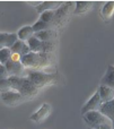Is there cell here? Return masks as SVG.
I'll return each mask as SVG.
<instances>
[{
	"label": "cell",
	"instance_id": "obj_1",
	"mask_svg": "<svg viewBox=\"0 0 114 129\" xmlns=\"http://www.w3.org/2000/svg\"><path fill=\"white\" fill-rule=\"evenodd\" d=\"M20 62L23 66L28 70H38L49 68L53 64V57L51 53H36V52H29L28 54L22 57Z\"/></svg>",
	"mask_w": 114,
	"mask_h": 129
},
{
	"label": "cell",
	"instance_id": "obj_2",
	"mask_svg": "<svg viewBox=\"0 0 114 129\" xmlns=\"http://www.w3.org/2000/svg\"><path fill=\"white\" fill-rule=\"evenodd\" d=\"M11 88L22 94L26 100L34 99L38 94V88H36L33 83L27 77H9Z\"/></svg>",
	"mask_w": 114,
	"mask_h": 129
},
{
	"label": "cell",
	"instance_id": "obj_3",
	"mask_svg": "<svg viewBox=\"0 0 114 129\" xmlns=\"http://www.w3.org/2000/svg\"><path fill=\"white\" fill-rule=\"evenodd\" d=\"M75 5L76 2L68 1L62 2L60 7L54 11V17L52 20V26L53 27H61L69 20L71 14L75 11Z\"/></svg>",
	"mask_w": 114,
	"mask_h": 129
},
{
	"label": "cell",
	"instance_id": "obj_4",
	"mask_svg": "<svg viewBox=\"0 0 114 129\" xmlns=\"http://www.w3.org/2000/svg\"><path fill=\"white\" fill-rule=\"evenodd\" d=\"M27 78L33 83V85L36 88H43V87L51 85L55 83L56 75L55 74H46L38 70H28L27 71Z\"/></svg>",
	"mask_w": 114,
	"mask_h": 129
},
{
	"label": "cell",
	"instance_id": "obj_5",
	"mask_svg": "<svg viewBox=\"0 0 114 129\" xmlns=\"http://www.w3.org/2000/svg\"><path fill=\"white\" fill-rule=\"evenodd\" d=\"M83 119L90 129H96L97 127L104 125V123L110 122V120L105 116H103L99 111H90L87 113H84Z\"/></svg>",
	"mask_w": 114,
	"mask_h": 129
},
{
	"label": "cell",
	"instance_id": "obj_6",
	"mask_svg": "<svg viewBox=\"0 0 114 129\" xmlns=\"http://www.w3.org/2000/svg\"><path fill=\"white\" fill-rule=\"evenodd\" d=\"M0 99L1 101L8 107H17V105L22 104L26 101V99L19 94L16 91H9L6 92V93H0Z\"/></svg>",
	"mask_w": 114,
	"mask_h": 129
},
{
	"label": "cell",
	"instance_id": "obj_7",
	"mask_svg": "<svg viewBox=\"0 0 114 129\" xmlns=\"http://www.w3.org/2000/svg\"><path fill=\"white\" fill-rule=\"evenodd\" d=\"M5 67L8 71L9 77H26L27 76V69L23 66L20 61L10 60L5 64Z\"/></svg>",
	"mask_w": 114,
	"mask_h": 129
},
{
	"label": "cell",
	"instance_id": "obj_8",
	"mask_svg": "<svg viewBox=\"0 0 114 129\" xmlns=\"http://www.w3.org/2000/svg\"><path fill=\"white\" fill-rule=\"evenodd\" d=\"M51 111H52L51 104H50V103H43L42 107H41L36 112H34V113L29 117V119L36 123H42L50 117Z\"/></svg>",
	"mask_w": 114,
	"mask_h": 129
},
{
	"label": "cell",
	"instance_id": "obj_9",
	"mask_svg": "<svg viewBox=\"0 0 114 129\" xmlns=\"http://www.w3.org/2000/svg\"><path fill=\"white\" fill-rule=\"evenodd\" d=\"M102 104H103V102H102L101 98H99V94H98V92H96L86 102V104L81 108V114L87 113V112H90V111H98Z\"/></svg>",
	"mask_w": 114,
	"mask_h": 129
},
{
	"label": "cell",
	"instance_id": "obj_10",
	"mask_svg": "<svg viewBox=\"0 0 114 129\" xmlns=\"http://www.w3.org/2000/svg\"><path fill=\"white\" fill-rule=\"evenodd\" d=\"M17 41V33H0V50L10 49Z\"/></svg>",
	"mask_w": 114,
	"mask_h": 129
},
{
	"label": "cell",
	"instance_id": "obj_11",
	"mask_svg": "<svg viewBox=\"0 0 114 129\" xmlns=\"http://www.w3.org/2000/svg\"><path fill=\"white\" fill-rule=\"evenodd\" d=\"M34 36L42 42H56L58 40V32L54 28H49L45 31L38 32V33H34Z\"/></svg>",
	"mask_w": 114,
	"mask_h": 129
},
{
	"label": "cell",
	"instance_id": "obj_12",
	"mask_svg": "<svg viewBox=\"0 0 114 129\" xmlns=\"http://www.w3.org/2000/svg\"><path fill=\"white\" fill-rule=\"evenodd\" d=\"M98 111L111 121V125H114V99L110 102L103 103Z\"/></svg>",
	"mask_w": 114,
	"mask_h": 129
},
{
	"label": "cell",
	"instance_id": "obj_13",
	"mask_svg": "<svg viewBox=\"0 0 114 129\" xmlns=\"http://www.w3.org/2000/svg\"><path fill=\"white\" fill-rule=\"evenodd\" d=\"M10 51H11V53H14V54H18L19 57H24V56H26V54H28L29 52H31V50H29L27 42H23V41L18 40L17 42L10 48Z\"/></svg>",
	"mask_w": 114,
	"mask_h": 129
},
{
	"label": "cell",
	"instance_id": "obj_14",
	"mask_svg": "<svg viewBox=\"0 0 114 129\" xmlns=\"http://www.w3.org/2000/svg\"><path fill=\"white\" fill-rule=\"evenodd\" d=\"M61 5H62L61 1H43V2H41L38 6H36L35 9H36V11L41 15V14H43L44 11H50V10L54 11V10H56Z\"/></svg>",
	"mask_w": 114,
	"mask_h": 129
},
{
	"label": "cell",
	"instance_id": "obj_15",
	"mask_svg": "<svg viewBox=\"0 0 114 129\" xmlns=\"http://www.w3.org/2000/svg\"><path fill=\"white\" fill-rule=\"evenodd\" d=\"M97 92H98L99 98H101L103 103L110 102L114 99V88H112V87L105 86V85H99Z\"/></svg>",
	"mask_w": 114,
	"mask_h": 129
},
{
	"label": "cell",
	"instance_id": "obj_16",
	"mask_svg": "<svg viewBox=\"0 0 114 129\" xmlns=\"http://www.w3.org/2000/svg\"><path fill=\"white\" fill-rule=\"evenodd\" d=\"M99 85H105V86L114 88V66L110 64L107 67L106 73L103 76V78L101 79V84Z\"/></svg>",
	"mask_w": 114,
	"mask_h": 129
},
{
	"label": "cell",
	"instance_id": "obj_17",
	"mask_svg": "<svg viewBox=\"0 0 114 129\" xmlns=\"http://www.w3.org/2000/svg\"><path fill=\"white\" fill-rule=\"evenodd\" d=\"M93 6H94V2L92 1H76L74 13L77 14V15H81V14L89 11Z\"/></svg>",
	"mask_w": 114,
	"mask_h": 129
},
{
	"label": "cell",
	"instance_id": "obj_18",
	"mask_svg": "<svg viewBox=\"0 0 114 129\" xmlns=\"http://www.w3.org/2000/svg\"><path fill=\"white\" fill-rule=\"evenodd\" d=\"M113 14H114V1L105 2V5L101 9V16L107 22V20H110L112 18Z\"/></svg>",
	"mask_w": 114,
	"mask_h": 129
},
{
	"label": "cell",
	"instance_id": "obj_19",
	"mask_svg": "<svg viewBox=\"0 0 114 129\" xmlns=\"http://www.w3.org/2000/svg\"><path fill=\"white\" fill-rule=\"evenodd\" d=\"M17 36H18V40L23 41V42H27L32 36H34V31L32 28V26H24L18 29Z\"/></svg>",
	"mask_w": 114,
	"mask_h": 129
},
{
	"label": "cell",
	"instance_id": "obj_20",
	"mask_svg": "<svg viewBox=\"0 0 114 129\" xmlns=\"http://www.w3.org/2000/svg\"><path fill=\"white\" fill-rule=\"evenodd\" d=\"M27 44H28V48H29V50H31V52H36V53L42 52V41L36 39L35 36H32V38L27 41Z\"/></svg>",
	"mask_w": 114,
	"mask_h": 129
},
{
	"label": "cell",
	"instance_id": "obj_21",
	"mask_svg": "<svg viewBox=\"0 0 114 129\" xmlns=\"http://www.w3.org/2000/svg\"><path fill=\"white\" fill-rule=\"evenodd\" d=\"M32 28H33L34 33H38V32H42V31H45V29L52 28V26L50 24H47V23H45V22H43V20L38 19L37 22H36L35 24L32 26Z\"/></svg>",
	"mask_w": 114,
	"mask_h": 129
},
{
	"label": "cell",
	"instance_id": "obj_22",
	"mask_svg": "<svg viewBox=\"0 0 114 129\" xmlns=\"http://www.w3.org/2000/svg\"><path fill=\"white\" fill-rule=\"evenodd\" d=\"M11 60V51L10 49L0 50V64H6L8 61Z\"/></svg>",
	"mask_w": 114,
	"mask_h": 129
},
{
	"label": "cell",
	"instance_id": "obj_23",
	"mask_svg": "<svg viewBox=\"0 0 114 129\" xmlns=\"http://www.w3.org/2000/svg\"><path fill=\"white\" fill-rule=\"evenodd\" d=\"M54 11L53 10L44 11L43 14L40 15V19L43 20V22H45V23H47V24H50L52 26V20H53V17H54Z\"/></svg>",
	"mask_w": 114,
	"mask_h": 129
},
{
	"label": "cell",
	"instance_id": "obj_24",
	"mask_svg": "<svg viewBox=\"0 0 114 129\" xmlns=\"http://www.w3.org/2000/svg\"><path fill=\"white\" fill-rule=\"evenodd\" d=\"M9 91H13V88H11L10 82H9L8 78L0 80V93H6Z\"/></svg>",
	"mask_w": 114,
	"mask_h": 129
},
{
	"label": "cell",
	"instance_id": "obj_25",
	"mask_svg": "<svg viewBox=\"0 0 114 129\" xmlns=\"http://www.w3.org/2000/svg\"><path fill=\"white\" fill-rule=\"evenodd\" d=\"M7 78H9L8 71H7L6 67H5L4 64H0V80L7 79Z\"/></svg>",
	"mask_w": 114,
	"mask_h": 129
},
{
	"label": "cell",
	"instance_id": "obj_26",
	"mask_svg": "<svg viewBox=\"0 0 114 129\" xmlns=\"http://www.w3.org/2000/svg\"><path fill=\"white\" fill-rule=\"evenodd\" d=\"M96 129H112V125H111L110 122H107V123H104V125L97 127Z\"/></svg>",
	"mask_w": 114,
	"mask_h": 129
},
{
	"label": "cell",
	"instance_id": "obj_27",
	"mask_svg": "<svg viewBox=\"0 0 114 129\" xmlns=\"http://www.w3.org/2000/svg\"><path fill=\"white\" fill-rule=\"evenodd\" d=\"M112 129H114V125H112Z\"/></svg>",
	"mask_w": 114,
	"mask_h": 129
}]
</instances>
